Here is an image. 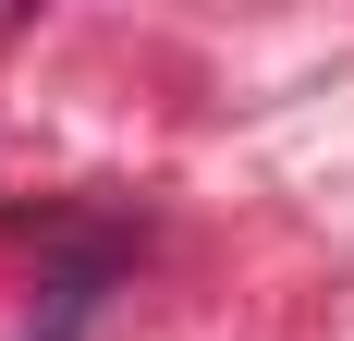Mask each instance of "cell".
Masks as SVG:
<instances>
[]
</instances>
